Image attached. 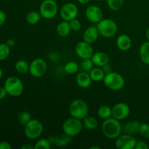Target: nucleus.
I'll return each instance as SVG.
<instances>
[{
	"instance_id": "nucleus-1",
	"label": "nucleus",
	"mask_w": 149,
	"mask_h": 149,
	"mask_svg": "<svg viewBox=\"0 0 149 149\" xmlns=\"http://www.w3.org/2000/svg\"><path fill=\"white\" fill-rule=\"evenodd\" d=\"M102 132L109 139H116L121 135L122 127L120 121L113 117H110L103 121L101 126Z\"/></svg>"
},
{
	"instance_id": "nucleus-2",
	"label": "nucleus",
	"mask_w": 149,
	"mask_h": 149,
	"mask_svg": "<svg viewBox=\"0 0 149 149\" xmlns=\"http://www.w3.org/2000/svg\"><path fill=\"white\" fill-rule=\"evenodd\" d=\"M69 113L72 117L84 119L89 114V108L87 103L81 99L74 100L69 105Z\"/></svg>"
},
{
	"instance_id": "nucleus-3",
	"label": "nucleus",
	"mask_w": 149,
	"mask_h": 149,
	"mask_svg": "<svg viewBox=\"0 0 149 149\" xmlns=\"http://www.w3.org/2000/svg\"><path fill=\"white\" fill-rule=\"evenodd\" d=\"M44 130L42 122L36 119H31L24 126V134L29 140L38 139Z\"/></svg>"
},
{
	"instance_id": "nucleus-4",
	"label": "nucleus",
	"mask_w": 149,
	"mask_h": 149,
	"mask_svg": "<svg viewBox=\"0 0 149 149\" xmlns=\"http://www.w3.org/2000/svg\"><path fill=\"white\" fill-rule=\"evenodd\" d=\"M97 29L99 34L105 38H111L115 36L117 32V24L114 20L111 19H102L98 23H97Z\"/></svg>"
},
{
	"instance_id": "nucleus-5",
	"label": "nucleus",
	"mask_w": 149,
	"mask_h": 149,
	"mask_svg": "<svg viewBox=\"0 0 149 149\" xmlns=\"http://www.w3.org/2000/svg\"><path fill=\"white\" fill-rule=\"evenodd\" d=\"M103 82L107 88L113 91L122 90L125 84L124 77L119 73L113 72V71L105 75Z\"/></svg>"
},
{
	"instance_id": "nucleus-6",
	"label": "nucleus",
	"mask_w": 149,
	"mask_h": 149,
	"mask_svg": "<svg viewBox=\"0 0 149 149\" xmlns=\"http://www.w3.org/2000/svg\"><path fill=\"white\" fill-rule=\"evenodd\" d=\"M84 125L81 119H77L71 116L67 119L63 124L62 129L64 133L73 138L78 135L82 130Z\"/></svg>"
},
{
	"instance_id": "nucleus-7",
	"label": "nucleus",
	"mask_w": 149,
	"mask_h": 149,
	"mask_svg": "<svg viewBox=\"0 0 149 149\" xmlns=\"http://www.w3.org/2000/svg\"><path fill=\"white\" fill-rule=\"evenodd\" d=\"M4 87L7 94L12 97H18L23 92V84L17 77H8L5 80Z\"/></svg>"
},
{
	"instance_id": "nucleus-8",
	"label": "nucleus",
	"mask_w": 149,
	"mask_h": 149,
	"mask_svg": "<svg viewBox=\"0 0 149 149\" xmlns=\"http://www.w3.org/2000/svg\"><path fill=\"white\" fill-rule=\"evenodd\" d=\"M58 5L55 0H44L39 7V13L45 19H52L57 15Z\"/></svg>"
},
{
	"instance_id": "nucleus-9",
	"label": "nucleus",
	"mask_w": 149,
	"mask_h": 149,
	"mask_svg": "<svg viewBox=\"0 0 149 149\" xmlns=\"http://www.w3.org/2000/svg\"><path fill=\"white\" fill-rule=\"evenodd\" d=\"M47 64L42 58H36L29 65V73L35 78H40L46 74Z\"/></svg>"
},
{
	"instance_id": "nucleus-10",
	"label": "nucleus",
	"mask_w": 149,
	"mask_h": 149,
	"mask_svg": "<svg viewBox=\"0 0 149 149\" xmlns=\"http://www.w3.org/2000/svg\"><path fill=\"white\" fill-rule=\"evenodd\" d=\"M138 141L133 135L125 133L120 135L116 139V148L117 149H134L135 148Z\"/></svg>"
},
{
	"instance_id": "nucleus-11",
	"label": "nucleus",
	"mask_w": 149,
	"mask_h": 149,
	"mask_svg": "<svg viewBox=\"0 0 149 149\" xmlns=\"http://www.w3.org/2000/svg\"><path fill=\"white\" fill-rule=\"evenodd\" d=\"M79 13V9L75 4L72 2H68L64 4L61 9L60 15L63 20L71 21L74 18H77Z\"/></svg>"
},
{
	"instance_id": "nucleus-12",
	"label": "nucleus",
	"mask_w": 149,
	"mask_h": 149,
	"mask_svg": "<svg viewBox=\"0 0 149 149\" xmlns=\"http://www.w3.org/2000/svg\"><path fill=\"white\" fill-rule=\"evenodd\" d=\"M75 52L77 56L82 60L91 58L94 54L92 44L88 43L84 40L77 44L75 47Z\"/></svg>"
},
{
	"instance_id": "nucleus-13",
	"label": "nucleus",
	"mask_w": 149,
	"mask_h": 149,
	"mask_svg": "<svg viewBox=\"0 0 149 149\" xmlns=\"http://www.w3.org/2000/svg\"><path fill=\"white\" fill-rule=\"evenodd\" d=\"M112 109V117L118 120H124L129 116L130 113V106L125 103H118L113 106Z\"/></svg>"
},
{
	"instance_id": "nucleus-14",
	"label": "nucleus",
	"mask_w": 149,
	"mask_h": 149,
	"mask_svg": "<svg viewBox=\"0 0 149 149\" xmlns=\"http://www.w3.org/2000/svg\"><path fill=\"white\" fill-rule=\"evenodd\" d=\"M86 17L89 21L93 23H98L103 19V13L101 9L96 5H90L85 11Z\"/></svg>"
},
{
	"instance_id": "nucleus-15",
	"label": "nucleus",
	"mask_w": 149,
	"mask_h": 149,
	"mask_svg": "<svg viewBox=\"0 0 149 149\" xmlns=\"http://www.w3.org/2000/svg\"><path fill=\"white\" fill-rule=\"evenodd\" d=\"M116 46L121 51L126 52L131 48L132 40L128 35L121 34L116 39Z\"/></svg>"
},
{
	"instance_id": "nucleus-16",
	"label": "nucleus",
	"mask_w": 149,
	"mask_h": 149,
	"mask_svg": "<svg viewBox=\"0 0 149 149\" xmlns=\"http://www.w3.org/2000/svg\"><path fill=\"white\" fill-rule=\"evenodd\" d=\"M99 32L97 26H90L87 28L83 34V39L90 44L94 43L98 38Z\"/></svg>"
},
{
	"instance_id": "nucleus-17",
	"label": "nucleus",
	"mask_w": 149,
	"mask_h": 149,
	"mask_svg": "<svg viewBox=\"0 0 149 149\" xmlns=\"http://www.w3.org/2000/svg\"><path fill=\"white\" fill-rule=\"evenodd\" d=\"M92 81H93V80L90 77V74H88L87 71L80 72L77 76V83L79 87H81V88H88L91 85Z\"/></svg>"
},
{
	"instance_id": "nucleus-18",
	"label": "nucleus",
	"mask_w": 149,
	"mask_h": 149,
	"mask_svg": "<svg viewBox=\"0 0 149 149\" xmlns=\"http://www.w3.org/2000/svg\"><path fill=\"white\" fill-rule=\"evenodd\" d=\"M93 63L97 67H103L109 63V57L103 52H97L93 55L91 58Z\"/></svg>"
},
{
	"instance_id": "nucleus-19",
	"label": "nucleus",
	"mask_w": 149,
	"mask_h": 149,
	"mask_svg": "<svg viewBox=\"0 0 149 149\" xmlns=\"http://www.w3.org/2000/svg\"><path fill=\"white\" fill-rule=\"evenodd\" d=\"M141 123L138 121H132L128 122L122 127V130L125 133L129 134V135H136L139 132V127Z\"/></svg>"
},
{
	"instance_id": "nucleus-20",
	"label": "nucleus",
	"mask_w": 149,
	"mask_h": 149,
	"mask_svg": "<svg viewBox=\"0 0 149 149\" xmlns=\"http://www.w3.org/2000/svg\"><path fill=\"white\" fill-rule=\"evenodd\" d=\"M72 142V138L65 133L58 134L55 136V145L58 147H65L71 144Z\"/></svg>"
},
{
	"instance_id": "nucleus-21",
	"label": "nucleus",
	"mask_w": 149,
	"mask_h": 149,
	"mask_svg": "<svg viewBox=\"0 0 149 149\" xmlns=\"http://www.w3.org/2000/svg\"><path fill=\"white\" fill-rule=\"evenodd\" d=\"M56 31L58 34L61 36H67L68 35H69L71 31L69 22L63 20L57 26Z\"/></svg>"
},
{
	"instance_id": "nucleus-22",
	"label": "nucleus",
	"mask_w": 149,
	"mask_h": 149,
	"mask_svg": "<svg viewBox=\"0 0 149 149\" xmlns=\"http://www.w3.org/2000/svg\"><path fill=\"white\" fill-rule=\"evenodd\" d=\"M89 74H90L92 80L94 81H97V82L103 81V79H104L105 75H106L105 73L103 72L101 67L93 68V69L90 71Z\"/></svg>"
},
{
	"instance_id": "nucleus-23",
	"label": "nucleus",
	"mask_w": 149,
	"mask_h": 149,
	"mask_svg": "<svg viewBox=\"0 0 149 149\" xmlns=\"http://www.w3.org/2000/svg\"><path fill=\"white\" fill-rule=\"evenodd\" d=\"M141 59L145 64L149 65V41L141 45L140 48Z\"/></svg>"
},
{
	"instance_id": "nucleus-24",
	"label": "nucleus",
	"mask_w": 149,
	"mask_h": 149,
	"mask_svg": "<svg viewBox=\"0 0 149 149\" xmlns=\"http://www.w3.org/2000/svg\"><path fill=\"white\" fill-rule=\"evenodd\" d=\"M83 125L86 129L89 130H94L98 126V122L96 118L87 116L83 119Z\"/></svg>"
},
{
	"instance_id": "nucleus-25",
	"label": "nucleus",
	"mask_w": 149,
	"mask_h": 149,
	"mask_svg": "<svg viewBox=\"0 0 149 149\" xmlns=\"http://www.w3.org/2000/svg\"><path fill=\"white\" fill-rule=\"evenodd\" d=\"M97 115L102 119H106L112 116V109L108 106H101L97 110Z\"/></svg>"
},
{
	"instance_id": "nucleus-26",
	"label": "nucleus",
	"mask_w": 149,
	"mask_h": 149,
	"mask_svg": "<svg viewBox=\"0 0 149 149\" xmlns=\"http://www.w3.org/2000/svg\"><path fill=\"white\" fill-rule=\"evenodd\" d=\"M15 68L17 73L24 74L29 71V65L24 60H20L16 62L15 65Z\"/></svg>"
},
{
	"instance_id": "nucleus-27",
	"label": "nucleus",
	"mask_w": 149,
	"mask_h": 149,
	"mask_svg": "<svg viewBox=\"0 0 149 149\" xmlns=\"http://www.w3.org/2000/svg\"><path fill=\"white\" fill-rule=\"evenodd\" d=\"M42 17L40 13H38L36 11H31L29 12L27 15H26V21L31 25H35L36 23H39L40 21V19Z\"/></svg>"
},
{
	"instance_id": "nucleus-28",
	"label": "nucleus",
	"mask_w": 149,
	"mask_h": 149,
	"mask_svg": "<svg viewBox=\"0 0 149 149\" xmlns=\"http://www.w3.org/2000/svg\"><path fill=\"white\" fill-rule=\"evenodd\" d=\"M79 70V65L77 62L75 61H69L67 62L64 65V71L66 74H70V75H73V74H76Z\"/></svg>"
},
{
	"instance_id": "nucleus-29",
	"label": "nucleus",
	"mask_w": 149,
	"mask_h": 149,
	"mask_svg": "<svg viewBox=\"0 0 149 149\" xmlns=\"http://www.w3.org/2000/svg\"><path fill=\"white\" fill-rule=\"evenodd\" d=\"M31 115L29 112L26 111H23L20 112L17 116V120L18 122L23 126H25L29 121L31 119Z\"/></svg>"
},
{
	"instance_id": "nucleus-30",
	"label": "nucleus",
	"mask_w": 149,
	"mask_h": 149,
	"mask_svg": "<svg viewBox=\"0 0 149 149\" xmlns=\"http://www.w3.org/2000/svg\"><path fill=\"white\" fill-rule=\"evenodd\" d=\"M108 6L113 11H118L123 7L124 0H106Z\"/></svg>"
},
{
	"instance_id": "nucleus-31",
	"label": "nucleus",
	"mask_w": 149,
	"mask_h": 149,
	"mask_svg": "<svg viewBox=\"0 0 149 149\" xmlns=\"http://www.w3.org/2000/svg\"><path fill=\"white\" fill-rule=\"evenodd\" d=\"M10 47L6 43L0 44V61H4L9 57Z\"/></svg>"
},
{
	"instance_id": "nucleus-32",
	"label": "nucleus",
	"mask_w": 149,
	"mask_h": 149,
	"mask_svg": "<svg viewBox=\"0 0 149 149\" xmlns=\"http://www.w3.org/2000/svg\"><path fill=\"white\" fill-rule=\"evenodd\" d=\"M52 144L50 143L47 138H42L39 139L37 142L35 143V149H49L51 148Z\"/></svg>"
},
{
	"instance_id": "nucleus-33",
	"label": "nucleus",
	"mask_w": 149,
	"mask_h": 149,
	"mask_svg": "<svg viewBox=\"0 0 149 149\" xmlns=\"http://www.w3.org/2000/svg\"><path fill=\"white\" fill-rule=\"evenodd\" d=\"M93 61L91 58H87V59H83L81 62V68L84 70V71H90L93 68Z\"/></svg>"
},
{
	"instance_id": "nucleus-34",
	"label": "nucleus",
	"mask_w": 149,
	"mask_h": 149,
	"mask_svg": "<svg viewBox=\"0 0 149 149\" xmlns=\"http://www.w3.org/2000/svg\"><path fill=\"white\" fill-rule=\"evenodd\" d=\"M138 133L144 138H149V125L147 123H141Z\"/></svg>"
},
{
	"instance_id": "nucleus-35",
	"label": "nucleus",
	"mask_w": 149,
	"mask_h": 149,
	"mask_svg": "<svg viewBox=\"0 0 149 149\" xmlns=\"http://www.w3.org/2000/svg\"><path fill=\"white\" fill-rule=\"evenodd\" d=\"M70 26H71V31H78L79 30H80L81 29V23H80L79 20L77 18H74L73 20H71V21H69Z\"/></svg>"
},
{
	"instance_id": "nucleus-36",
	"label": "nucleus",
	"mask_w": 149,
	"mask_h": 149,
	"mask_svg": "<svg viewBox=\"0 0 149 149\" xmlns=\"http://www.w3.org/2000/svg\"><path fill=\"white\" fill-rule=\"evenodd\" d=\"M149 146L144 141H138L135 146V149H148Z\"/></svg>"
},
{
	"instance_id": "nucleus-37",
	"label": "nucleus",
	"mask_w": 149,
	"mask_h": 149,
	"mask_svg": "<svg viewBox=\"0 0 149 149\" xmlns=\"http://www.w3.org/2000/svg\"><path fill=\"white\" fill-rule=\"evenodd\" d=\"M12 146L10 143L7 141H1L0 142V149H11Z\"/></svg>"
},
{
	"instance_id": "nucleus-38",
	"label": "nucleus",
	"mask_w": 149,
	"mask_h": 149,
	"mask_svg": "<svg viewBox=\"0 0 149 149\" xmlns=\"http://www.w3.org/2000/svg\"><path fill=\"white\" fill-rule=\"evenodd\" d=\"M101 68L102 69H103V72L105 73V74H108L112 71L111 66V65H109V63L106 64V65H104L103 67H101Z\"/></svg>"
},
{
	"instance_id": "nucleus-39",
	"label": "nucleus",
	"mask_w": 149,
	"mask_h": 149,
	"mask_svg": "<svg viewBox=\"0 0 149 149\" xmlns=\"http://www.w3.org/2000/svg\"><path fill=\"white\" fill-rule=\"evenodd\" d=\"M6 18H7V16H6L5 13L0 10V26L4 24L6 20Z\"/></svg>"
},
{
	"instance_id": "nucleus-40",
	"label": "nucleus",
	"mask_w": 149,
	"mask_h": 149,
	"mask_svg": "<svg viewBox=\"0 0 149 149\" xmlns=\"http://www.w3.org/2000/svg\"><path fill=\"white\" fill-rule=\"evenodd\" d=\"M7 93L4 87H0V100H2L7 96Z\"/></svg>"
},
{
	"instance_id": "nucleus-41",
	"label": "nucleus",
	"mask_w": 149,
	"mask_h": 149,
	"mask_svg": "<svg viewBox=\"0 0 149 149\" xmlns=\"http://www.w3.org/2000/svg\"><path fill=\"white\" fill-rule=\"evenodd\" d=\"M6 44H7L10 48L13 47L15 46V39H9L6 42Z\"/></svg>"
},
{
	"instance_id": "nucleus-42",
	"label": "nucleus",
	"mask_w": 149,
	"mask_h": 149,
	"mask_svg": "<svg viewBox=\"0 0 149 149\" xmlns=\"http://www.w3.org/2000/svg\"><path fill=\"white\" fill-rule=\"evenodd\" d=\"M22 149H33L34 148V146H32L29 143H25L24 145L22 146L21 147Z\"/></svg>"
},
{
	"instance_id": "nucleus-43",
	"label": "nucleus",
	"mask_w": 149,
	"mask_h": 149,
	"mask_svg": "<svg viewBox=\"0 0 149 149\" xmlns=\"http://www.w3.org/2000/svg\"><path fill=\"white\" fill-rule=\"evenodd\" d=\"M48 141L50 142V143L52 144H54L55 143V136H53V135H49V137L47 138Z\"/></svg>"
},
{
	"instance_id": "nucleus-44",
	"label": "nucleus",
	"mask_w": 149,
	"mask_h": 149,
	"mask_svg": "<svg viewBox=\"0 0 149 149\" xmlns=\"http://www.w3.org/2000/svg\"><path fill=\"white\" fill-rule=\"evenodd\" d=\"M77 1H78L80 3V4H87V3L90 2V1H91V0H77Z\"/></svg>"
},
{
	"instance_id": "nucleus-45",
	"label": "nucleus",
	"mask_w": 149,
	"mask_h": 149,
	"mask_svg": "<svg viewBox=\"0 0 149 149\" xmlns=\"http://www.w3.org/2000/svg\"><path fill=\"white\" fill-rule=\"evenodd\" d=\"M146 38L147 39H148V41H149V28L147 29L146 33Z\"/></svg>"
},
{
	"instance_id": "nucleus-46",
	"label": "nucleus",
	"mask_w": 149,
	"mask_h": 149,
	"mask_svg": "<svg viewBox=\"0 0 149 149\" xmlns=\"http://www.w3.org/2000/svg\"><path fill=\"white\" fill-rule=\"evenodd\" d=\"M2 76H3V71H2V70H1V68H0V79H1Z\"/></svg>"
},
{
	"instance_id": "nucleus-47",
	"label": "nucleus",
	"mask_w": 149,
	"mask_h": 149,
	"mask_svg": "<svg viewBox=\"0 0 149 149\" xmlns=\"http://www.w3.org/2000/svg\"><path fill=\"white\" fill-rule=\"evenodd\" d=\"M90 149H100V148L98 146H92V147H90Z\"/></svg>"
},
{
	"instance_id": "nucleus-48",
	"label": "nucleus",
	"mask_w": 149,
	"mask_h": 149,
	"mask_svg": "<svg viewBox=\"0 0 149 149\" xmlns=\"http://www.w3.org/2000/svg\"><path fill=\"white\" fill-rule=\"evenodd\" d=\"M96 1H103V0H96Z\"/></svg>"
}]
</instances>
